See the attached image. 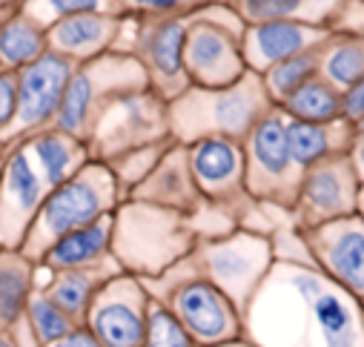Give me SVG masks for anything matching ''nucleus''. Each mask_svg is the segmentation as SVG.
<instances>
[{
	"mask_svg": "<svg viewBox=\"0 0 364 347\" xmlns=\"http://www.w3.org/2000/svg\"><path fill=\"white\" fill-rule=\"evenodd\" d=\"M149 90V78L132 52H107L75 66L55 127L86 141L92 138L101 115L121 98Z\"/></svg>",
	"mask_w": 364,
	"mask_h": 347,
	"instance_id": "6",
	"label": "nucleus"
},
{
	"mask_svg": "<svg viewBox=\"0 0 364 347\" xmlns=\"http://www.w3.org/2000/svg\"><path fill=\"white\" fill-rule=\"evenodd\" d=\"M358 187L361 181L355 176L350 155L330 158L304 169L299 198L290 213L296 221V230H313L327 221L353 215L358 201Z\"/></svg>",
	"mask_w": 364,
	"mask_h": 347,
	"instance_id": "14",
	"label": "nucleus"
},
{
	"mask_svg": "<svg viewBox=\"0 0 364 347\" xmlns=\"http://www.w3.org/2000/svg\"><path fill=\"white\" fill-rule=\"evenodd\" d=\"M112 241H115V213L89 224L83 230H75L55 241L38 265H43L52 273L63 270H83V267H98L112 258Z\"/></svg>",
	"mask_w": 364,
	"mask_h": 347,
	"instance_id": "21",
	"label": "nucleus"
},
{
	"mask_svg": "<svg viewBox=\"0 0 364 347\" xmlns=\"http://www.w3.org/2000/svg\"><path fill=\"white\" fill-rule=\"evenodd\" d=\"M198 244V233L187 215L166 207L127 198L115 210L112 255L138 279H158Z\"/></svg>",
	"mask_w": 364,
	"mask_h": 347,
	"instance_id": "4",
	"label": "nucleus"
},
{
	"mask_svg": "<svg viewBox=\"0 0 364 347\" xmlns=\"http://www.w3.org/2000/svg\"><path fill=\"white\" fill-rule=\"evenodd\" d=\"M310 262L364 301V218L358 213L327 221L313 230H301Z\"/></svg>",
	"mask_w": 364,
	"mask_h": 347,
	"instance_id": "17",
	"label": "nucleus"
},
{
	"mask_svg": "<svg viewBox=\"0 0 364 347\" xmlns=\"http://www.w3.org/2000/svg\"><path fill=\"white\" fill-rule=\"evenodd\" d=\"M72 75L75 63L58 52H46L18 72V118L6 144H18L41 129L55 127Z\"/></svg>",
	"mask_w": 364,
	"mask_h": 347,
	"instance_id": "13",
	"label": "nucleus"
},
{
	"mask_svg": "<svg viewBox=\"0 0 364 347\" xmlns=\"http://www.w3.org/2000/svg\"><path fill=\"white\" fill-rule=\"evenodd\" d=\"M49 347H101L98 344V338L89 333L83 324H77L72 333H66L63 338H58V341H52Z\"/></svg>",
	"mask_w": 364,
	"mask_h": 347,
	"instance_id": "39",
	"label": "nucleus"
},
{
	"mask_svg": "<svg viewBox=\"0 0 364 347\" xmlns=\"http://www.w3.org/2000/svg\"><path fill=\"white\" fill-rule=\"evenodd\" d=\"M129 198L175 210L181 215H187V218L198 215L207 204L201 198L196 181H193V172H190V164H187V146H181V144L169 146V152L152 169V176L144 184H138L129 193Z\"/></svg>",
	"mask_w": 364,
	"mask_h": 347,
	"instance_id": "20",
	"label": "nucleus"
},
{
	"mask_svg": "<svg viewBox=\"0 0 364 347\" xmlns=\"http://www.w3.org/2000/svg\"><path fill=\"white\" fill-rule=\"evenodd\" d=\"M244 144V184L255 204L293 213L304 169L296 164L287 141V115L269 110Z\"/></svg>",
	"mask_w": 364,
	"mask_h": 347,
	"instance_id": "7",
	"label": "nucleus"
},
{
	"mask_svg": "<svg viewBox=\"0 0 364 347\" xmlns=\"http://www.w3.org/2000/svg\"><path fill=\"white\" fill-rule=\"evenodd\" d=\"M333 32L364 38V0H344V6L333 23Z\"/></svg>",
	"mask_w": 364,
	"mask_h": 347,
	"instance_id": "38",
	"label": "nucleus"
},
{
	"mask_svg": "<svg viewBox=\"0 0 364 347\" xmlns=\"http://www.w3.org/2000/svg\"><path fill=\"white\" fill-rule=\"evenodd\" d=\"M350 161L355 166L358 181H364V127L355 132V141H353V149H350Z\"/></svg>",
	"mask_w": 364,
	"mask_h": 347,
	"instance_id": "40",
	"label": "nucleus"
},
{
	"mask_svg": "<svg viewBox=\"0 0 364 347\" xmlns=\"http://www.w3.org/2000/svg\"><path fill=\"white\" fill-rule=\"evenodd\" d=\"M213 4L232 0H109V9L124 18H190Z\"/></svg>",
	"mask_w": 364,
	"mask_h": 347,
	"instance_id": "33",
	"label": "nucleus"
},
{
	"mask_svg": "<svg viewBox=\"0 0 364 347\" xmlns=\"http://www.w3.org/2000/svg\"><path fill=\"white\" fill-rule=\"evenodd\" d=\"M49 52L46 29L38 26L26 12L12 6L0 18V69L21 72Z\"/></svg>",
	"mask_w": 364,
	"mask_h": 347,
	"instance_id": "27",
	"label": "nucleus"
},
{
	"mask_svg": "<svg viewBox=\"0 0 364 347\" xmlns=\"http://www.w3.org/2000/svg\"><path fill=\"white\" fill-rule=\"evenodd\" d=\"M187 164L201 198L227 213L238 227L241 218L258 207L244 184V144L232 138H201L187 144Z\"/></svg>",
	"mask_w": 364,
	"mask_h": 347,
	"instance_id": "10",
	"label": "nucleus"
},
{
	"mask_svg": "<svg viewBox=\"0 0 364 347\" xmlns=\"http://www.w3.org/2000/svg\"><path fill=\"white\" fill-rule=\"evenodd\" d=\"M9 9H12V6H9V4H6V0H0V18H4V15H6V12H9Z\"/></svg>",
	"mask_w": 364,
	"mask_h": 347,
	"instance_id": "45",
	"label": "nucleus"
},
{
	"mask_svg": "<svg viewBox=\"0 0 364 347\" xmlns=\"http://www.w3.org/2000/svg\"><path fill=\"white\" fill-rule=\"evenodd\" d=\"M21 12H26L38 26L49 29L58 21L83 15V12H101L109 9V0H21Z\"/></svg>",
	"mask_w": 364,
	"mask_h": 347,
	"instance_id": "35",
	"label": "nucleus"
},
{
	"mask_svg": "<svg viewBox=\"0 0 364 347\" xmlns=\"http://www.w3.org/2000/svg\"><path fill=\"white\" fill-rule=\"evenodd\" d=\"M35 262L21 250H0V330H12L29 307L35 287Z\"/></svg>",
	"mask_w": 364,
	"mask_h": 347,
	"instance_id": "26",
	"label": "nucleus"
},
{
	"mask_svg": "<svg viewBox=\"0 0 364 347\" xmlns=\"http://www.w3.org/2000/svg\"><path fill=\"white\" fill-rule=\"evenodd\" d=\"M269 110H276V104L269 101L264 80L255 72H247L235 83L218 90L190 86L166 104L169 138L181 146L201 138L244 141Z\"/></svg>",
	"mask_w": 364,
	"mask_h": 347,
	"instance_id": "3",
	"label": "nucleus"
},
{
	"mask_svg": "<svg viewBox=\"0 0 364 347\" xmlns=\"http://www.w3.org/2000/svg\"><path fill=\"white\" fill-rule=\"evenodd\" d=\"M169 138V115L166 101L152 90L127 95L115 101L98 121L92 138H89V152L95 161H112L129 149L161 144Z\"/></svg>",
	"mask_w": 364,
	"mask_h": 347,
	"instance_id": "11",
	"label": "nucleus"
},
{
	"mask_svg": "<svg viewBox=\"0 0 364 347\" xmlns=\"http://www.w3.org/2000/svg\"><path fill=\"white\" fill-rule=\"evenodd\" d=\"M18 118V72L0 69V144H6Z\"/></svg>",
	"mask_w": 364,
	"mask_h": 347,
	"instance_id": "36",
	"label": "nucleus"
},
{
	"mask_svg": "<svg viewBox=\"0 0 364 347\" xmlns=\"http://www.w3.org/2000/svg\"><path fill=\"white\" fill-rule=\"evenodd\" d=\"M23 146H26L29 158L35 161V166L41 169L49 190H55L63 181H69L72 176H77V172L92 161V152H89L86 141H80L58 127H49V129H41V132L23 138Z\"/></svg>",
	"mask_w": 364,
	"mask_h": 347,
	"instance_id": "22",
	"label": "nucleus"
},
{
	"mask_svg": "<svg viewBox=\"0 0 364 347\" xmlns=\"http://www.w3.org/2000/svg\"><path fill=\"white\" fill-rule=\"evenodd\" d=\"M290 121H307V124H327L341 118V90L321 75L307 80L299 92H293L282 107H279Z\"/></svg>",
	"mask_w": 364,
	"mask_h": 347,
	"instance_id": "29",
	"label": "nucleus"
},
{
	"mask_svg": "<svg viewBox=\"0 0 364 347\" xmlns=\"http://www.w3.org/2000/svg\"><path fill=\"white\" fill-rule=\"evenodd\" d=\"M6 152H9V144H0V178H4V166H6Z\"/></svg>",
	"mask_w": 364,
	"mask_h": 347,
	"instance_id": "43",
	"label": "nucleus"
},
{
	"mask_svg": "<svg viewBox=\"0 0 364 347\" xmlns=\"http://www.w3.org/2000/svg\"><path fill=\"white\" fill-rule=\"evenodd\" d=\"M316 75H318V49H310V52L293 55L276 66H269L261 75V80H264V90H267L269 101L276 107H282L293 92H299Z\"/></svg>",
	"mask_w": 364,
	"mask_h": 347,
	"instance_id": "30",
	"label": "nucleus"
},
{
	"mask_svg": "<svg viewBox=\"0 0 364 347\" xmlns=\"http://www.w3.org/2000/svg\"><path fill=\"white\" fill-rule=\"evenodd\" d=\"M124 26H127V18L112 9L83 12V15L58 21L55 26L46 29L49 52H58L60 58L72 60L75 66L95 60V58L118 49Z\"/></svg>",
	"mask_w": 364,
	"mask_h": 347,
	"instance_id": "19",
	"label": "nucleus"
},
{
	"mask_svg": "<svg viewBox=\"0 0 364 347\" xmlns=\"http://www.w3.org/2000/svg\"><path fill=\"white\" fill-rule=\"evenodd\" d=\"M272 265H276V238L269 233L235 227L232 233L224 235L198 238V244L187 258H181L178 265H172L158 279H146V282L141 279V282L146 284L149 296H155L158 290H164L178 279L201 276L213 282L221 293H227L232 304L244 313L250 299L272 270Z\"/></svg>",
	"mask_w": 364,
	"mask_h": 347,
	"instance_id": "2",
	"label": "nucleus"
},
{
	"mask_svg": "<svg viewBox=\"0 0 364 347\" xmlns=\"http://www.w3.org/2000/svg\"><path fill=\"white\" fill-rule=\"evenodd\" d=\"M172 144H175V141L146 144V146L129 149V152H124V155L107 161L109 169H112V176H115V181H118V187H121V193H124V201L129 198V193H132L138 184H144V181L152 176V169L161 164V158L169 152Z\"/></svg>",
	"mask_w": 364,
	"mask_h": 347,
	"instance_id": "31",
	"label": "nucleus"
},
{
	"mask_svg": "<svg viewBox=\"0 0 364 347\" xmlns=\"http://www.w3.org/2000/svg\"><path fill=\"white\" fill-rule=\"evenodd\" d=\"M355 127L347 118L327 121V124H307V121H290L287 118V141L296 164L301 169H310L321 161L350 155L355 141Z\"/></svg>",
	"mask_w": 364,
	"mask_h": 347,
	"instance_id": "23",
	"label": "nucleus"
},
{
	"mask_svg": "<svg viewBox=\"0 0 364 347\" xmlns=\"http://www.w3.org/2000/svg\"><path fill=\"white\" fill-rule=\"evenodd\" d=\"M46 196L49 184L29 158L23 141L9 144L4 178H0V250L23 247Z\"/></svg>",
	"mask_w": 364,
	"mask_h": 347,
	"instance_id": "15",
	"label": "nucleus"
},
{
	"mask_svg": "<svg viewBox=\"0 0 364 347\" xmlns=\"http://www.w3.org/2000/svg\"><path fill=\"white\" fill-rule=\"evenodd\" d=\"M341 118H347L355 129L364 127V78L341 92Z\"/></svg>",
	"mask_w": 364,
	"mask_h": 347,
	"instance_id": "37",
	"label": "nucleus"
},
{
	"mask_svg": "<svg viewBox=\"0 0 364 347\" xmlns=\"http://www.w3.org/2000/svg\"><path fill=\"white\" fill-rule=\"evenodd\" d=\"M6 4H9V6H18V4H21V0H6Z\"/></svg>",
	"mask_w": 364,
	"mask_h": 347,
	"instance_id": "46",
	"label": "nucleus"
},
{
	"mask_svg": "<svg viewBox=\"0 0 364 347\" xmlns=\"http://www.w3.org/2000/svg\"><path fill=\"white\" fill-rule=\"evenodd\" d=\"M132 38L121 52H132L149 78V90L166 104L190 90L184 43L190 18H129Z\"/></svg>",
	"mask_w": 364,
	"mask_h": 347,
	"instance_id": "9",
	"label": "nucleus"
},
{
	"mask_svg": "<svg viewBox=\"0 0 364 347\" xmlns=\"http://www.w3.org/2000/svg\"><path fill=\"white\" fill-rule=\"evenodd\" d=\"M149 301L152 296L138 276L118 273L98 290L83 327L101 347H144Z\"/></svg>",
	"mask_w": 364,
	"mask_h": 347,
	"instance_id": "12",
	"label": "nucleus"
},
{
	"mask_svg": "<svg viewBox=\"0 0 364 347\" xmlns=\"http://www.w3.org/2000/svg\"><path fill=\"white\" fill-rule=\"evenodd\" d=\"M232 6L244 23L293 21L333 29L344 0H232Z\"/></svg>",
	"mask_w": 364,
	"mask_h": 347,
	"instance_id": "25",
	"label": "nucleus"
},
{
	"mask_svg": "<svg viewBox=\"0 0 364 347\" xmlns=\"http://www.w3.org/2000/svg\"><path fill=\"white\" fill-rule=\"evenodd\" d=\"M152 299H161L201 347H221L244 338V313L227 293L201 276L178 279Z\"/></svg>",
	"mask_w": 364,
	"mask_h": 347,
	"instance_id": "8",
	"label": "nucleus"
},
{
	"mask_svg": "<svg viewBox=\"0 0 364 347\" xmlns=\"http://www.w3.org/2000/svg\"><path fill=\"white\" fill-rule=\"evenodd\" d=\"M241 35L244 32L190 15L187 43H184V69L190 86L218 90V86H230L238 78H244L250 69L244 60Z\"/></svg>",
	"mask_w": 364,
	"mask_h": 347,
	"instance_id": "16",
	"label": "nucleus"
},
{
	"mask_svg": "<svg viewBox=\"0 0 364 347\" xmlns=\"http://www.w3.org/2000/svg\"><path fill=\"white\" fill-rule=\"evenodd\" d=\"M118 273H127L121 267V262L112 255L109 262L98 265V267H83V270H63V273H55L52 282L43 287V293L75 321V324H83L89 307H92L98 290Z\"/></svg>",
	"mask_w": 364,
	"mask_h": 347,
	"instance_id": "24",
	"label": "nucleus"
},
{
	"mask_svg": "<svg viewBox=\"0 0 364 347\" xmlns=\"http://www.w3.org/2000/svg\"><path fill=\"white\" fill-rule=\"evenodd\" d=\"M121 204H124V193L112 176L109 164L92 158L77 176L49 190L21 252L38 265L55 241L112 215Z\"/></svg>",
	"mask_w": 364,
	"mask_h": 347,
	"instance_id": "5",
	"label": "nucleus"
},
{
	"mask_svg": "<svg viewBox=\"0 0 364 347\" xmlns=\"http://www.w3.org/2000/svg\"><path fill=\"white\" fill-rule=\"evenodd\" d=\"M23 319H26V324H29V330L35 333V338H38L41 347H49L52 341L63 338L66 333H72V330L77 327L43 290H35V293H32Z\"/></svg>",
	"mask_w": 364,
	"mask_h": 347,
	"instance_id": "32",
	"label": "nucleus"
},
{
	"mask_svg": "<svg viewBox=\"0 0 364 347\" xmlns=\"http://www.w3.org/2000/svg\"><path fill=\"white\" fill-rule=\"evenodd\" d=\"M144 347H201V344L190 336V330L178 321V316L161 299H152L146 313Z\"/></svg>",
	"mask_w": 364,
	"mask_h": 347,
	"instance_id": "34",
	"label": "nucleus"
},
{
	"mask_svg": "<svg viewBox=\"0 0 364 347\" xmlns=\"http://www.w3.org/2000/svg\"><path fill=\"white\" fill-rule=\"evenodd\" d=\"M318 75L341 92L364 78V38L333 32L318 46Z\"/></svg>",
	"mask_w": 364,
	"mask_h": 347,
	"instance_id": "28",
	"label": "nucleus"
},
{
	"mask_svg": "<svg viewBox=\"0 0 364 347\" xmlns=\"http://www.w3.org/2000/svg\"><path fill=\"white\" fill-rule=\"evenodd\" d=\"M355 213L364 218V181H361V187H358V201H355Z\"/></svg>",
	"mask_w": 364,
	"mask_h": 347,
	"instance_id": "42",
	"label": "nucleus"
},
{
	"mask_svg": "<svg viewBox=\"0 0 364 347\" xmlns=\"http://www.w3.org/2000/svg\"><path fill=\"white\" fill-rule=\"evenodd\" d=\"M255 347H364V301L313 262L276 258L244 310Z\"/></svg>",
	"mask_w": 364,
	"mask_h": 347,
	"instance_id": "1",
	"label": "nucleus"
},
{
	"mask_svg": "<svg viewBox=\"0 0 364 347\" xmlns=\"http://www.w3.org/2000/svg\"><path fill=\"white\" fill-rule=\"evenodd\" d=\"M0 347H18V341L12 338L9 330H0Z\"/></svg>",
	"mask_w": 364,
	"mask_h": 347,
	"instance_id": "41",
	"label": "nucleus"
},
{
	"mask_svg": "<svg viewBox=\"0 0 364 347\" xmlns=\"http://www.w3.org/2000/svg\"><path fill=\"white\" fill-rule=\"evenodd\" d=\"M221 347H255V344L247 341V338H238V341H230V344H221Z\"/></svg>",
	"mask_w": 364,
	"mask_h": 347,
	"instance_id": "44",
	"label": "nucleus"
},
{
	"mask_svg": "<svg viewBox=\"0 0 364 347\" xmlns=\"http://www.w3.org/2000/svg\"><path fill=\"white\" fill-rule=\"evenodd\" d=\"M333 29L310 26V23H293V21H264V23H247L241 35V49L247 69L255 75H264L269 66H276L293 55L318 49Z\"/></svg>",
	"mask_w": 364,
	"mask_h": 347,
	"instance_id": "18",
	"label": "nucleus"
}]
</instances>
